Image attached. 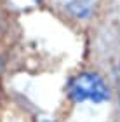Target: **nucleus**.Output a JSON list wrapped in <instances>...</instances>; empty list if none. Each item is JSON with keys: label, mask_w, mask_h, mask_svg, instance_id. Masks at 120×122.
<instances>
[{"label": "nucleus", "mask_w": 120, "mask_h": 122, "mask_svg": "<svg viewBox=\"0 0 120 122\" xmlns=\"http://www.w3.org/2000/svg\"><path fill=\"white\" fill-rule=\"evenodd\" d=\"M37 2H40V0H37Z\"/></svg>", "instance_id": "2"}, {"label": "nucleus", "mask_w": 120, "mask_h": 122, "mask_svg": "<svg viewBox=\"0 0 120 122\" xmlns=\"http://www.w3.org/2000/svg\"><path fill=\"white\" fill-rule=\"evenodd\" d=\"M68 96L77 103H82V101L103 103L110 98V89L99 75L85 71V73L77 75L70 82Z\"/></svg>", "instance_id": "1"}]
</instances>
